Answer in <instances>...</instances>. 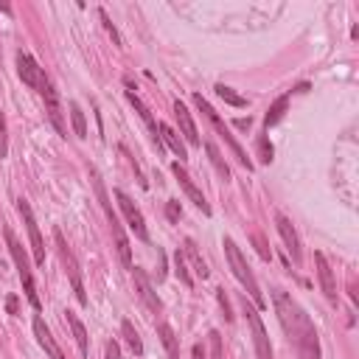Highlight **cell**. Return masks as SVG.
<instances>
[{"label": "cell", "mask_w": 359, "mask_h": 359, "mask_svg": "<svg viewBox=\"0 0 359 359\" xmlns=\"http://www.w3.org/2000/svg\"><path fill=\"white\" fill-rule=\"evenodd\" d=\"M213 90H216V95H219L224 104H230V107H247V98L238 95L233 87H227V84H216Z\"/></svg>", "instance_id": "obj_25"}, {"label": "cell", "mask_w": 359, "mask_h": 359, "mask_svg": "<svg viewBox=\"0 0 359 359\" xmlns=\"http://www.w3.org/2000/svg\"><path fill=\"white\" fill-rule=\"evenodd\" d=\"M314 264H317V278H320V286H323V294L337 303V280H334V269L328 264V258L323 252H314Z\"/></svg>", "instance_id": "obj_14"}, {"label": "cell", "mask_w": 359, "mask_h": 359, "mask_svg": "<svg viewBox=\"0 0 359 359\" xmlns=\"http://www.w3.org/2000/svg\"><path fill=\"white\" fill-rule=\"evenodd\" d=\"M42 98H45V112H48V121L56 126V132L59 135H67V126H65V118H62V107H59V95H56V90H53V84L42 93Z\"/></svg>", "instance_id": "obj_17"}, {"label": "cell", "mask_w": 359, "mask_h": 359, "mask_svg": "<svg viewBox=\"0 0 359 359\" xmlns=\"http://www.w3.org/2000/svg\"><path fill=\"white\" fill-rule=\"evenodd\" d=\"M160 140H163V143H168V149H171V151L180 157V163L188 157V151H185V143L180 140V135H177V132H174L168 123H160Z\"/></svg>", "instance_id": "obj_20"}, {"label": "cell", "mask_w": 359, "mask_h": 359, "mask_svg": "<svg viewBox=\"0 0 359 359\" xmlns=\"http://www.w3.org/2000/svg\"><path fill=\"white\" fill-rule=\"evenodd\" d=\"M191 359H205V348L202 345H194L191 348Z\"/></svg>", "instance_id": "obj_38"}, {"label": "cell", "mask_w": 359, "mask_h": 359, "mask_svg": "<svg viewBox=\"0 0 359 359\" xmlns=\"http://www.w3.org/2000/svg\"><path fill=\"white\" fill-rule=\"evenodd\" d=\"M65 317H67V325H70V331H73V339H76V345H79V353H81V356H87L90 345H87V331H84L81 320L76 317V311H65Z\"/></svg>", "instance_id": "obj_21"}, {"label": "cell", "mask_w": 359, "mask_h": 359, "mask_svg": "<svg viewBox=\"0 0 359 359\" xmlns=\"http://www.w3.org/2000/svg\"><path fill=\"white\" fill-rule=\"evenodd\" d=\"M126 98H129V104L135 107V112L143 118V123H146V129H149V135H151V143L157 146V151H163V140H160V123L154 121V115H151V109L140 101V95L135 93V90H126Z\"/></svg>", "instance_id": "obj_13"}, {"label": "cell", "mask_w": 359, "mask_h": 359, "mask_svg": "<svg viewBox=\"0 0 359 359\" xmlns=\"http://www.w3.org/2000/svg\"><path fill=\"white\" fill-rule=\"evenodd\" d=\"M157 334H160V339H163V345H165V353H168V359H180V351H177V337H174V328H171L168 323H160V325H157Z\"/></svg>", "instance_id": "obj_22"}, {"label": "cell", "mask_w": 359, "mask_h": 359, "mask_svg": "<svg viewBox=\"0 0 359 359\" xmlns=\"http://www.w3.org/2000/svg\"><path fill=\"white\" fill-rule=\"evenodd\" d=\"M8 151V143H6V115L0 112V157H6Z\"/></svg>", "instance_id": "obj_33"}, {"label": "cell", "mask_w": 359, "mask_h": 359, "mask_svg": "<svg viewBox=\"0 0 359 359\" xmlns=\"http://www.w3.org/2000/svg\"><path fill=\"white\" fill-rule=\"evenodd\" d=\"M34 337H36V342L42 345V351L50 356V359H65V353H62V348L56 345V339H53V334L48 331V325H45V320L36 314L34 317Z\"/></svg>", "instance_id": "obj_15"}, {"label": "cell", "mask_w": 359, "mask_h": 359, "mask_svg": "<svg viewBox=\"0 0 359 359\" xmlns=\"http://www.w3.org/2000/svg\"><path fill=\"white\" fill-rule=\"evenodd\" d=\"M252 241H255V247H258V255H261L264 261H269V258H272V252L266 250V241H264V236H261V233H255V236H252Z\"/></svg>", "instance_id": "obj_32"}, {"label": "cell", "mask_w": 359, "mask_h": 359, "mask_svg": "<svg viewBox=\"0 0 359 359\" xmlns=\"http://www.w3.org/2000/svg\"><path fill=\"white\" fill-rule=\"evenodd\" d=\"M132 278H135V292L140 294V300L146 303V309L154 311V314H160V311H163V300L157 297V292H154L151 280L146 278V272H143L140 266H132Z\"/></svg>", "instance_id": "obj_11"}, {"label": "cell", "mask_w": 359, "mask_h": 359, "mask_svg": "<svg viewBox=\"0 0 359 359\" xmlns=\"http://www.w3.org/2000/svg\"><path fill=\"white\" fill-rule=\"evenodd\" d=\"M98 17H101V22H104V28H107V34H109V36L115 39V45H123V39H121V34H118V28L112 25V20L107 17V11H104V8L98 11Z\"/></svg>", "instance_id": "obj_30"}, {"label": "cell", "mask_w": 359, "mask_h": 359, "mask_svg": "<svg viewBox=\"0 0 359 359\" xmlns=\"http://www.w3.org/2000/svg\"><path fill=\"white\" fill-rule=\"evenodd\" d=\"M216 297H219V303H222V309H224V317H227V320H233V314H230V303H227V297H224V289H219V292H216Z\"/></svg>", "instance_id": "obj_36"}, {"label": "cell", "mask_w": 359, "mask_h": 359, "mask_svg": "<svg viewBox=\"0 0 359 359\" xmlns=\"http://www.w3.org/2000/svg\"><path fill=\"white\" fill-rule=\"evenodd\" d=\"M121 331H123V337H126V342H129V348H132V353H143V342H140V337H137V331H135V325L129 323V320H123L121 323Z\"/></svg>", "instance_id": "obj_28"}, {"label": "cell", "mask_w": 359, "mask_h": 359, "mask_svg": "<svg viewBox=\"0 0 359 359\" xmlns=\"http://www.w3.org/2000/svg\"><path fill=\"white\" fill-rule=\"evenodd\" d=\"M53 241H56V250H59V261H62V266H65V272H67V278H70V286H73V292H76V300H79L81 306H87V292H84L81 269H79V261H76L73 250L67 247V241H65V236H62L59 230H53Z\"/></svg>", "instance_id": "obj_5"}, {"label": "cell", "mask_w": 359, "mask_h": 359, "mask_svg": "<svg viewBox=\"0 0 359 359\" xmlns=\"http://www.w3.org/2000/svg\"><path fill=\"white\" fill-rule=\"evenodd\" d=\"M272 306H275V314H278V323L280 328L286 331L297 359H320V339H317V331H314V323L311 317L300 309V303L283 292V289H272Z\"/></svg>", "instance_id": "obj_1"}, {"label": "cell", "mask_w": 359, "mask_h": 359, "mask_svg": "<svg viewBox=\"0 0 359 359\" xmlns=\"http://www.w3.org/2000/svg\"><path fill=\"white\" fill-rule=\"evenodd\" d=\"M17 73H20V79H22V84H28L31 90H36L39 95L50 87V79L45 76V70L36 65V59L31 56V53H25V50H17Z\"/></svg>", "instance_id": "obj_6"}, {"label": "cell", "mask_w": 359, "mask_h": 359, "mask_svg": "<svg viewBox=\"0 0 359 359\" xmlns=\"http://www.w3.org/2000/svg\"><path fill=\"white\" fill-rule=\"evenodd\" d=\"M6 241H8L11 258H14L17 275H20V280H22V292H25L28 303L34 306V311H39V309H42V303H39V294H36V286H34V275H31V264H28V255H25L22 244L17 241V236H14L11 230H6Z\"/></svg>", "instance_id": "obj_3"}, {"label": "cell", "mask_w": 359, "mask_h": 359, "mask_svg": "<svg viewBox=\"0 0 359 359\" xmlns=\"http://www.w3.org/2000/svg\"><path fill=\"white\" fill-rule=\"evenodd\" d=\"M224 255H227V264H230V269H233V275L238 278V283L244 286V292L250 294V300L255 303V309H266V300H264V294H261V289H258V280H255V275H252V269H250V264L244 261V255H241V250L236 247V241L230 238V236H224Z\"/></svg>", "instance_id": "obj_2"}, {"label": "cell", "mask_w": 359, "mask_h": 359, "mask_svg": "<svg viewBox=\"0 0 359 359\" xmlns=\"http://www.w3.org/2000/svg\"><path fill=\"white\" fill-rule=\"evenodd\" d=\"M17 210H20L22 222H25V230H28V238H31V250H34V261H36V266H45V241L39 236V224L34 219V210H31V205L25 199H17Z\"/></svg>", "instance_id": "obj_8"}, {"label": "cell", "mask_w": 359, "mask_h": 359, "mask_svg": "<svg viewBox=\"0 0 359 359\" xmlns=\"http://www.w3.org/2000/svg\"><path fill=\"white\" fill-rule=\"evenodd\" d=\"M275 227H278V233H280V238H283V244H286V252H289L292 264H294V266H300L303 252H300V238H297V230L292 227V222H289L283 213H278V216H275Z\"/></svg>", "instance_id": "obj_10"}, {"label": "cell", "mask_w": 359, "mask_h": 359, "mask_svg": "<svg viewBox=\"0 0 359 359\" xmlns=\"http://www.w3.org/2000/svg\"><path fill=\"white\" fill-rule=\"evenodd\" d=\"M210 345H213V359H222V342L216 331H210Z\"/></svg>", "instance_id": "obj_35"}, {"label": "cell", "mask_w": 359, "mask_h": 359, "mask_svg": "<svg viewBox=\"0 0 359 359\" xmlns=\"http://www.w3.org/2000/svg\"><path fill=\"white\" fill-rule=\"evenodd\" d=\"M174 118H177V123H180L185 140H188L191 146H199V132H196L194 118H191V112H188V107H185L182 101H174Z\"/></svg>", "instance_id": "obj_18"}, {"label": "cell", "mask_w": 359, "mask_h": 359, "mask_svg": "<svg viewBox=\"0 0 359 359\" xmlns=\"http://www.w3.org/2000/svg\"><path fill=\"white\" fill-rule=\"evenodd\" d=\"M6 306H8V311L14 314V311H17V297H8V300H6Z\"/></svg>", "instance_id": "obj_39"}, {"label": "cell", "mask_w": 359, "mask_h": 359, "mask_svg": "<svg viewBox=\"0 0 359 359\" xmlns=\"http://www.w3.org/2000/svg\"><path fill=\"white\" fill-rule=\"evenodd\" d=\"M180 250H182V255H188V261H191V266H194V275H196V278H208V264H205V258L199 255L194 238H185Z\"/></svg>", "instance_id": "obj_19"}, {"label": "cell", "mask_w": 359, "mask_h": 359, "mask_svg": "<svg viewBox=\"0 0 359 359\" xmlns=\"http://www.w3.org/2000/svg\"><path fill=\"white\" fill-rule=\"evenodd\" d=\"M233 123H236L238 129H250V126H252V118H236Z\"/></svg>", "instance_id": "obj_37"}, {"label": "cell", "mask_w": 359, "mask_h": 359, "mask_svg": "<svg viewBox=\"0 0 359 359\" xmlns=\"http://www.w3.org/2000/svg\"><path fill=\"white\" fill-rule=\"evenodd\" d=\"M107 222H109V227H112V238H115V247H118V255H121L123 266L132 269V266H135V264H132V250H129V238H126V233H123V227H121L118 213L107 216Z\"/></svg>", "instance_id": "obj_16"}, {"label": "cell", "mask_w": 359, "mask_h": 359, "mask_svg": "<svg viewBox=\"0 0 359 359\" xmlns=\"http://www.w3.org/2000/svg\"><path fill=\"white\" fill-rule=\"evenodd\" d=\"M247 320H250V328H252V342H255V356L258 359H272V345H269V337H266V328L258 317V311L252 306H247Z\"/></svg>", "instance_id": "obj_12"}, {"label": "cell", "mask_w": 359, "mask_h": 359, "mask_svg": "<svg viewBox=\"0 0 359 359\" xmlns=\"http://www.w3.org/2000/svg\"><path fill=\"white\" fill-rule=\"evenodd\" d=\"M165 216H168V222H180L182 208H180V202H177V199H168V202H165Z\"/></svg>", "instance_id": "obj_31"}, {"label": "cell", "mask_w": 359, "mask_h": 359, "mask_svg": "<svg viewBox=\"0 0 359 359\" xmlns=\"http://www.w3.org/2000/svg\"><path fill=\"white\" fill-rule=\"evenodd\" d=\"M194 104H196V107L202 109V115H205V118L210 121V126L216 129V135H219V137H222V140H224V143H227V146L233 149V154H236V160H238V163H241V165H244L247 171H252V163H250V157H247V151H244V149L238 146V140H236V137L230 135V129H227V123H224V121H222V118L216 115V109H213V107H210V104H208V101H205V98H202L199 93H194Z\"/></svg>", "instance_id": "obj_4"}, {"label": "cell", "mask_w": 359, "mask_h": 359, "mask_svg": "<svg viewBox=\"0 0 359 359\" xmlns=\"http://www.w3.org/2000/svg\"><path fill=\"white\" fill-rule=\"evenodd\" d=\"M0 11H3V14H11V6H6V3H0Z\"/></svg>", "instance_id": "obj_40"}, {"label": "cell", "mask_w": 359, "mask_h": 359, "mask_svg": "<svg viewBox=\"0 0 359 359\" xmlns=\"http://www.w3.org/2000/svg\"><path fill=\"white\" fill-rule=\"evenodd\" d=\"M67 109H70V121H73V132H76V137H87V121H84L81 107H79L76 101H70Z\"/></svg>", "instance_id": "obj_26"}, {"label": "cell", "mask_w": 359, "mask_h": 359, "mask_svg": "<svg viewBox=\"0 0 359 359\" xmlns=\"http://www.w3.org/2000/svg\"><path fill=\"white\" fill-rule=\"evenodd\" d=\"M174 272H177V278H180L182 286H194V278H191V272H188V264H185L182 250L174 252Z\"/></svg>", "instance_id": "obj_27"}, {"label": "cell", "mask_w": 359, "mask_h": 359, "mask_svg": "<svg viewBox=\"0 0 359 359\" xmlns=\"http://www.w3.org/2000/svg\"><path fill=\"white\" fill-rule=\"evenodd\" d=\"M112 196H115V202H118V208H121V213H123V219H126V224L132 227V233L140 238V241H149V230H146V219H143V213L137 210V205L121 191V188H115L112 191Z\"/></svg>", "instance_id": "obj_7"}, {"label": "cell", "mask_w": 359, "mask_h": 359, "mask_svg": "<svg viewBox=\"0 0 359 359\" xmlns=\"http://www.w3.org/2000/svg\"><path fill=\"white\" fill-rule=\"evenodd\" d=\"M107 359H121V348H118V342H115V339H109V342H107Z\"/></svg>", "instance_id": "obj_34"}, {"label": "cell", "mask_w": 359, "mask_h": 359, "mask_svg": "<svg viewBox=\"0 0 359 359\" xmlns=\"http://www.w3.org/2000/svg\"><path fill=\"white\" fill-rule=\"evenodd\" d=\"M171 171H174V177H177V182L182 185V191H185V194L191 196V202H194V205H196V208H199V210H202L205 216H210V205H208V199H205V194H202V191H199V188L194 185V180H191V174L185 171V165H182V163L177 160V163H171Z\"/></svg>", "instance_id": "obj_9"}, {"label": "cell", "mask_w": 359, "mask_h": 359, "mask_svg": "<svg viewBox=\"0 0 359 359\" xmlns=\"http://www.w3.org/2000/svg\"><path fill=\"white\" fill-rule=\"evenodd\" d=\"M205 151H208V160H210V165L219 171V177H222V180H230V168H227L224 157L219 154V149H216L213 143H205Z\"/></svg>", "instance_id": "obj_24"}, {"label": "cell", "mask_w": 359, "mask_h": 359, "mask_svg": "<svg viewBox=\"0 0 359 359\" xmlns=\"http://www.w3.org/2000/svg\"><path fill=\"white\" fill-rule=\"evenodd\" d=\"M272 154H275V149H272L269 137H266V135H258V160L269 165V163H272Z\"/></svg>", "instance_id": "obj_29"}, {"label": "cell", "mask_w": 359, "mask_h": 359, "mask_svg": "<svg viewBox=\"0 0 359 359\" xmlns=\"http://www.w3.org/2000/svg\"><path fill=\"white\" fill-rule=\"evenodd\" d=\"M286 107H289V95H280V98H275V104L266 109V118H264V123H266V129L269 126H275L283 115H286Z\"/></svg>", "instance_id": "obj_23"}]
</instances>
